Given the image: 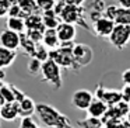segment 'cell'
Segmentation results:
<instances>
[{
	"instance_id": "cell-34",
	"label": "cell",
	"mask_w": 130,
	"mask_h": 128,
	"mask_svg": "<svg viewBox=\"0 0 130 128\" xmlns=\"http://www.w3.org/2000/svg\"><path fill=\"white\" fill-rule=\"evenodd\" d=\"M118 4L124 9H130V0H118Z\"/></svg>"
},
{
	"instance_id": "cell-24",
	"label": "cell",
	"mask_w": 130,
	"mask_h": 128,
	"mask_svg": "<svg viewBox=\"0 0 130 128\" xmlns=\"http://www.w3.org/2000/svg\"><path fill=\"white\" fill-rule=\"evenodd\" d=\"M77 124L83 128H102L104 127V122H102L101 118H95V117H90L84 120H78Z\"/></svg>"
},
{
	"instance_id": "cell-5",
	"label": "cell",
	"mask_w": 130,
	"mask_h": 128,
	"mask_svg": "<svg viewBox=\"0 0 130 128\" xmlns=\"http://www.w3.org/2000/svg\"><path fill=\"white\" fill-rule=\"evenodd\" d=\"M109 42L112 46H115L116 49H123L129 45L130 42V26L126 24H116L113 28L112 34L109 35Z\"/></svg>"
},
{
	"instance_id": "cell-1",
	"label": "cell",
	"mask_w": 130,
	"mask_h": 128,
	"mask_svg": "<svg viewBox=\"0 0 130 128\" xmlns=\"http://www.w3.org/2000/svg\"><path fill=\"white\" fill-rule=\"evenodd\" d=\"M37 115L48 128H71L67 117L51 104L46 103L37 104Z\"/></svg>"
},
{
	"instance_id": "cell-44",
	"label": "cell",
	"mask_w": 130,
	"mask_h": 128,
	"mask_svg": "<svg viewBox=\"0 0 130 128\" xmlns=\"http://www.w3.org/2000/svg\"><path fill=\"white\" fill-rule=\"evenodd\" d=\"M46 128H48V127H46Z\"/></svg>"
},
{
	"instance_id": "cell-32",
	"label": "cell",
	"mask_w": 130,
	"mask_h": 128,
	"mask_svg": "<svg viewBox=\"0 0 130 128\" xmlns=\"http://www.w3.org/2000/svg\"><path fill=\"white\" fill-rule=\"evenodd\" d=\"M122 100L130 103V85H124L123 90H122Z\"/></svg>"
},
{
	"instance_id": "cell-25",
	"label": "cell",
	"mask_w": 130,
	"mask_h": 128,
	"mask_svg": "<svg viewBox=\"0 0 130 128\" xmlns=\"http://www.w3.org/2000/svg\"><path fill=\"white\" fill-rule=\"evenodd\" d=\"M42 61H39L38 58L35 56H31V59H29L28 62V66H27V69H28V73L32 75V76H35V75H38L41 71H42Z\"/></svg>"
},
{
	"instance_id": "cell-10",
	"label": "cell",
	"mask_w": 130,
	"mask_h": 128,
	"mask_svg": "<svg viewBox=\"0 0 130 128\" xmlns=\"http://www.w3.org/2000/svg\"><path fill=\"white\" fill-rule=\"evenodd\" d=\"M94 26H92V30L98 37L101 38H109V35L112 34L113 28H115L116 23L110 18H108L106 16H102L101 18H98L96 21H94Z\"/></svg>"
},
{
	"instance_id": "cell-20",
	"label": "cell",
	"mask_w": 130,
	"mask_h": 128,
	"mask_svg": "<svg viewBox=\"0 0 130 128\" xmlns=\"http://www.w3.org/2000/svg\"><path fill=\"white\" fill-rule=\"evenodd\" d=\"M6 26L9 30H13L15 32H27V26H25V18L23 17H9L6 21Z\"/></svg>"
},
{
	"instance_id": "cell-12",
	"label": "cell",
	"mask_w": 130,
	"mask_h": 128,
	"mask_svg": "<svg viewBox=\"0 0 130 128\" xmlns=\"http://www.w3.org/2000/svg\"><path fill=\"white\" fill-rule=\"evenodd\" d=\"M94 96H95L96 99L104 100V101L106 103L109 107H112V106L118 104L119 101H122V91L108 90V89H105L102 85H98L96 91H95V94H94Z\"/></svg>"
},
{
	"instance_id": "cell-27",
	"label": "cell",
	"mask_w": 130,
	"mask_h": 128,
	"mask_svg": "<svg viewBox=\"0 0 130 128\" xmlns=\"http://www.w3.org/2000/svg\"><path fill=\"white\" fill-rule=\"evenodd\" d=\"M0 94L4 97L6 103H14L15 101V96H14L11 85H3V87L0 89Z\"/></svg>"
},
{
	"instance_id": "cell-30",
	"label": "cell",
	"mask_w": 130,
	"mask_h": 128,
	"mask_svg": "<svg viewBox=\"0 0 130 128\" xmlns=\"http://www.w3.org/2000/svg\"><path fill=\"white\" fill-rule=\"evenodd\" d=\"M7 17H23V18H25L23 10H21V7L18 6V4H11V6H10L9 16H7Z\"/></svg>"
},
{
	"instance_id": "cell-8",
	"label": "cell",
	"mask_w": 130,
	"mask_h": 128,
	"mask_svg": "<svg viewBox=\"0 0 130 128\" xmlns=\"http://www.w3.org/2000/svg\"><path fill=\"white\" fill-rule=\"evenodd\" d=\"M0 46L11 49V51H17L21 46V34L9 28L3 30L0 32Z\"/></svg>"
},
{
	"instance_id": "cell-14",
	"label": "cell",
	"mask_w": 130,
	"mask_h": 128,
	"mask_svg": "<svg viewBox=\"0 0 130 128\" xmlns=\"http://www.w3.org/2000/svg\"><path fill=\"white\" fill-rule=\"evenodd\" d=\"M108 108H109V106L106 104V103L104 101V100L101 99H94L92 103L90 104V107H88L87 113L90 117H95V118H102V117L106 114Z\"/></svg>"
},
{
	"instance_id": "cell-18",
	"label": "cell",
	"mask_w": 130,
	"mask_h": 128,
	"mask_svg": "<svg viewBox=\"0 0 130 128\" xmlns=\"http://www.w3.org/2000/svg\"><path fill=\"white\" fill-rule=\"evenodd\" d=\"M17 59V52L0 46V69H6L14 63Z\"/></svg>"
},
{
	"instance_id": "cell-33",
	"label": "cell",
	"mask_w": 130,
	"mask_h": 128,
	"mask_svg": "<svg viewBox=\"0 0 130 128\" xmlns=\"http://www.w3.org/2000/svg\"><path fill=\"white\" fill-rule=\"evenodd\" d=\"M122 82L123 85H130V68L122 72Z\"/></svg>"
},
{
	"instance_id": "cell-23",
	"label": "cell",
	"mask_w": 130,
	"mask_h": 128,
	"mask_svg": "<svg viewBox=\"0 0 130 128\" xmlns=\"http://www.w3.org/2000/svg\"><path fill=\"white\" fill-rule=\"evenodd\" d=\"M21 48H23L24 52L28 54L29 56H34L35 49H37V44H35L34 41L29 40L28 35H27L25 32H23V34H21Z\"/></svg>"
},
{
	"instance_id": "cell-41",
	"label": "cell",
	"mask_w": 130,
	"mask_h": 128,
	"mask_svg": "<svg viewBox=\"0 0 130 128\" xmlns=\"http://www.w3.org/2000/svg\"><path fill=\"white\" fill-rule=\"evenodd\" d=\"M129 113H130V103H129Z\"/></svg>"
},
{
	"instance_id": "cell-15",
	"label": "cell",
	"mask_w": 130,
	"mask_h": 128,
	"mask_svg": "<svg viewBox=\"0 0 130 128\" xmlns=\"http://www.w3.org/2000/svg\"><path fill=\"white\" fill-rule=\"evenodd\" d=\"M20 117V111H18V103H6L3 107L0 108V118H3L4 121H14Z\"/></svg>"
},
{
	"instance_id": "cell-21",
	"label": "cell",
	"mask_w": 130,
	"mask_h": 128,
	"mask_svg": "<svg viewBox=\"0 0 130 128\" xmlns=\"http://www.w3.org/2000/svg\"><path fill=\"white\" fill-rule=\"evenodd\" d=\"M42 20H43V26L45 28H53L56 30L57 26H59L62 21H60V17L53 11V10H49V11H45L42 13Z\"/></svg>"
},
{
	"instance_id": "cell-11",
	"label": "cell",
	"mask_w": 130,
	"mask_h": 128,
	"mask_svg": "<svg viewBox=\"0 0 130 128\" xmlns=\"http://www.w3.org/2000/svg\"><path fill=\"white\" fill-rule=\"evenodd\" d=\"M105 2L104 0H87L85 2V13L88 14V18L91 21H96L98 18H101L102 16H105Z\"/></svg>"
},
{
	"instance_id": "cell-39",
	"label": "cell",
	"mask_w": 130,
	"mask_h": 128,
	"mask_svg": "<svg viewBox=\"0 0 130 128\" xmlns=\"http://www.w3.org/2000/svg\"><path fill=\"white\" fill-rule=\"evenodd\" d=\"M126 120L130 122V113H127V115H126Z\"/></svg>"
},
{
	"instance_id": "cell-37",
	"label": "cell",
	"mask_w": 130,
	"mask_h": 128,
	"mask_svg": "<svg viewBox=\"0 0 130 128\" xmlns=\"http://www.w3.org/2000/svg\"><path fill=\"white\" fill-rule=\"evenodd\" d=\"M4 77H6V73H4V69H0V82H3Z\"/></svg>"
},
{
	"instance_id": "cell-22",
	"label": "cell",
	"mask_w": 130,
	"mask_h": 128,
	"mask_svg": "<svg viewBox=\"0 0 130 128\" xmlns=\"http://www.w3.org/2000/svg\"><path fill=\"white\" fill-rule=\"evenodd\" d=\"M18 6L23 10L24 17L39 11V10H38V6H37V0H20V2H18Z\"/></svg>"
},
{
	"instance_id": "cell-4",
	"label": "cell",
	"mask_w": 130,
	"mask_h": 128,
	"mask_svg": "<svg viewBox=\"0 0 130 128\" xmlns=\"http://www.w3.org/2000/svg\"><path fill=\"white\" fill-rule=\"evenodd\" d=\"M84 14L85 10L81 6H76V4H70L67 3L63 9V11L60 13V20L63 23H69V24H74V26H81L84 28L88 30V26L84 21Z\"/></svg>"
},
{
	"instance_id": "cell-36",
	"label": "cell",
	"mask_w": 130,
	"mask_h": 128,
	"mask_svg": "<svg viewBox=\"0 0 130 128\" xmlns=\"http://www.w3.org/2000/svg\"><path fill=\"white\" fill-rule=\"evenodd\" d=\"M122 128H130V122L127 121V120H123V122H122Z\"/></svg>"
},
{
	"instance_id": "cell-35",
	"label": "cell",
	"mask_w": 130,
	"mask_h": 128,
	"mask_svg": "<svg viewBox=\"0 0 130 128\" xmlns=\"http://www.w3.org/2000/svg\"><path fill=\"white\" fill-rule=\"evenodd\" d=\"M87 0H67V3L70 4H76V6H83Z\"/></svg>"
},
{
	"instance_id": "cell-38",
	"label": "cell",
	"mask_w": 130,
	"mask_h": 128,
	"mask_svg": "<svg viewBox=\"0 0 130 128\" xmlns=\"http://www.w3.org/2000/svg\"><path fill=\"white\" fill-rule=\"evenodd\" d=\"M9 2H10V4H18L20 0H9Z\"/></svg>"
},
{
	"instance_id": "cell-31",
	"label": "cell",
	"mask_w": 130,
	"mask_h": 128,
	"mask_svg": "<svg viewBox=\"0 0 130 128\" xmlns=\"http://www.w3.org/2000/svg\"><path fill=\"white\" fill-rule=\"evenodd\" d=\"M10 2L9 0H0V17H6L9 16V9H10Z\"/></svg>"
},
{
	"instance_id": "cell-28",
	"label": "cell",
	"mask_w": 130,
	"mask_h": 128,
	"mask_svg": "<svg viewBox=\"0 0 130 128\" xmlns=\"http://www.w3.org/2000/svg\"><path fill=\"white\" fill-rule=\"evenodd\" d=\"M57 0H37V6L38 10L42 13L49 11V10H53L55 6H56Z\"/></svg>"
},
{
	"instance_id": "cell-17",
	"label": "cell",
	"mask_w": 130,
	"mask_h": 128,
	"mask_svg": "<svg viewBox=\"0 0 130 128\" xmlns=\"http://www.w3.org/2000/svg\"><path fill=\"white\" fill-rule=\"evenodd\" d=\"M42 44L49 49H56L60 46V40L57 37V31L53 28H48L45 30L43 32V40H42Z\"/></svg>"
},
{
	"instance_id": "cell-26",
	"label": "cell",
	"mask_w": 130,
	"mask_h": 128,
	"mask_svg": "<svg viewBox=\"0 0 130 128\" xmlns=\"http://www.w3.org/2000/svg\"><path fill=\"white\" fill-rule=\"evenodd\" d=\"M49 55H51L49 48H46V46L43 45L42 42H41V44H37V49H35V54H34L35 58H38L39 61L45 62V61L49 59Z\"/></svg>"
},
{
	"instance_id": "cell-16",
	"label": "cell",
	"mask_w": 130,
	"mask_h": 128,
	"mask_svg": "<svg viewBox=\"0 0 130 128\" xmlns=\"http://www.w3.org/2000/svg\"><path fill=\"white\" fill-rule=\"evenodd\" d=\"M18 111H20V117H31L32 114L37 113V104L31 97L27 96L24 100L18 103Z\"/></svg>"
},
{
	"instance_id": "cell-2",
	"label": "cell",
	"mask_w": 130,
	"mask_h": 128,
	"mask_svg": "<svg viewBox=\"0 0 130 128\" xmlns=\"http://www.w3.org/2000/svg\"><path fill=\"white\" fill-rule=\"evenodd\" d=\"M73 46L74 42H66V44H60L59 48L52 49L49 58L53 59L60 68H67V69H73V71H77L80 69V66L77 65L76 59H74L73 55Z\"/></svg>"
},
{
	"instance_id": "cell-42",
	"label": "cell",
	"mask_w": 130,
	"mask_h": 128,
	"mask_svg": "<svg viewBox=\"0 0 130 128\" xmlns=\"http://www.w3.org/2000/svg\"><path fill=\"white\" fill-rule=\"evenodd\" d=\"M102 128H106V127H102Z\"/></svg>"
},
{
	"instance_id": "cell-13",
	"label": "cell",
	"mask_w": 130,
	"mask_h": 128,
	"mask_svg": "<svg viewBox=\"0 0 130 128\" xmlns=\"http://www.w3.org/2000/svg\"><path fill=\"white\" fill-rule=\"evenodd\" d=\"M57 31V37L60 40V44H66V42H74V38L77 35V30L74 24H69V23H60L56 28Z\"/></svg>"
},
{
	"instance_id": "cell-43",
	"label": "cell",
	"mask_w": 130,
	"mask_h": 128,
	"mask_svg": "<svg viewBox=\"0 0 130 128\" xmlns=\"http://www.w3.org/2000/svg\"><path fill=\"white\" fill-rule=\"evenodd\" d=\"M80 128H83V127H80Z\"/></svg>"
},
{
	"instance_id": "cell-7",
	"label": "cell",
	"mask_w": 130,
	"mask_h": 128,
	"mask_svg": "<svg viewBox=\"0 0 130 128\" xmlns=\"http://www.w3.org/2000/svg\"><path fill=\"white\" fill-rule=\"evenodd\" d=\"M94 99H95V96H94L90 90H87V89H78V90H76L73 93V96H71V104H73V107H76L77 110H85L87 111Z\"/></svg>"
},
{
	"instance_id": "cell-29",
	"label": "cell",
	"mask_w": 130,
	"mask_h": 128,
	"mask_svg": "<svg viewBox=\"0 0 130 128\" xmlns=\"http://www.w3.org/2000/svg\"><path fill=\"white\" fill-rule=\"evenodd\" d=\"M18 128H39L38 124L31 118V117H23L20 121V127Z\"/></svg>"
},
{
	"instance_id": "cell-40",
	"label": "cell",
	"mask_w": 130,
	"mask_h": 128,
	"mask_svg": "<svg viewBox=\"0 0 130 128\" xmlns=\"http://www.w3.org/2000/svg\"><path fill=\"white\" fill-rule=\"evenodd\" d=\"M3 85H4V83H3V82H0V89L3 87Z\"/></svg>"
},
{
	"instance_id": "cell-6",
	"label": "cell",
	"mask_w": 130,
	"mask_h": 128,
	"mask_svg": "<svg viewBox=\"0 0 130 128\" xmlns=\"http://www.w3.org/2000/svg\"><path fill=\"white\" fill-rule=\"evenodd\" d=\"M105 16L116 24H126L130 26V9L120 7L119 4H109L105 9Z\"/></svg>"
},
{
	"instance_id": "cell-19",
	"label": "cell",
	"mask_w": 130,
	"mask_h": 128,
	"mask_svg": "<svg viewBox=\"0 0 130 128\" xmlns=\"http://www.w3.org/2000/svg\"><path fill=\"white\" fill-rule=\"evenodd\" d=\"M25 26H27V31L28 30H42L45 31V26H43V20L42 16L38 14V13H34V14H29L25 17Z\"/></svg>"
},
{
	"instance_id": "cell-9",
	"label": "cell",
	"mask_w": 130,
	"mask_h": 128,
	"mask_svg": "<svg viewBox=\"0 0 130 128\" xmlns=\"http://www.w3.org/2000/svg\"><path fill=\"white\" fill-rule=\"evenodd\" d=\"M73 55L74 59H76L77 65L81 68V66H87L90 65V62L94 58V52L92 48L85 44H74L73 46Z\"/></svg>"
},
{
	"instance_id": "cell-3",
	"label": "cell",
	"mask_w": 130,
	"mask_h": 128,
	"mask_svg": "<svg viewBox=\"0 0 130 128\" xmlns=\"http://www.w3.org/2000/svg\"><path fill=\"white\" fill-rule=\"evenodd\" d=\"M42 82L52 85L55 89H60L63 85L62 80V72H60V66L55 62L53 59L49 58L48 61L42 63Z\"/></svg>"
}]
</instances>
